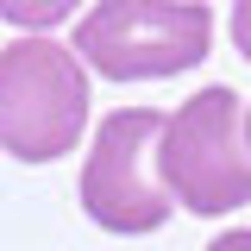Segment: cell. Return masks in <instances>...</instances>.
I'll return each mask as SVG.
<instances>
[{"label":"cell","mask_w":251,"mask_h":251,"mask_svg":"<svg viewBox=\"0 0 251 251\" xmlns=\"http://www.w3.org/2000/svg\"><path fill=\"white\" fill-rule=\"evenodd\" d=\"M88 126V63L31 31L0 50V151L19 163H57Z\"/></svg>","instance_id":"6da1fadb"},{"label":"cell","mask_w":251,"mask_h":251,"mask_svg":"<svg viewBox=\"0 0 251 251\" xmlns=\"http://www.w3.org/2000/svg\"><path fill=\"white\" fill-rule=\"evenodd\" d=\"M157 176L170 201L214 220L251 201V145H245V107L232 88H201L163 120L157 138Z\"/></svg>","instance_id":"7a4b0ae2"},{"label":"cell","mask_w":251,"mask_h":251,"mask_svg":"<svg viewBox=\"0 0 251 251\" xmlns=\"http://www.w3.org/2000/svg\"><path fill=\"white\" fill-rule=\"evenodd\" d=\"M214 13L201 0H94L75 25V57L107 82H163L207 57Z\"/></svg>","instance_id":"3957f363"},{"label":"cell","mask_w":251,"mask_h":251,"mask_svg":"<svg viewBox=\"0 0 251 251\" xmlns=\"http://www.w3.org/2000/svg\"><path fill=\"white\" fill-rule=\"evenodd\" d=\"M157 138H163V113L151 107H120L94 132V151L82 163V214L100 232L120 239H145L170 220V188L157 176Z\"/></svg>","instance_id":"277c9868"},{"label":"cell","mask_w":251,"mask_h":251,"mask_svg":"<svg viewBox=\"0 0 251 251\" xmlns=\"http://www.w3.org/2000/svg\"><path fill=\"white\" fill-rule=\"evenodd\" d=\"M75 6H82V0H0V19L19 25V31H50V25H63Z\"/></svg>","instance_id":"5b68a950"},{"label":"cell","mask_w":251,"mask_h":251,"mask_svg":"<svg viewBox=\"0 0 251 251\" xmlns=\"http://www.w3.org/2000/svg\"><path fill=\"white\" fill-rule=\"evenodd\" d=\"M232 50L251 63V0H232Z\"/></svg>","instance_id":"8992f818"},{"label":"cell","mask_w":251,"mask_h":251,"mask_svg":"<svg viewBox=\"0 0 251 251\" xmlns=\"http://www.w3.org/2000/svg\"><path fill=\"white\" fill-rule=\"evenodd\" d=\"M207 251H251V226H232V232H220Z\"/></svg>","instance_id":"52a82bcc"},{"label":"cell","mask_w":251,"mask_h":251,"mask_svg":"<svg viewBox=\"0 0 251 251\" xmlns=\"http://www.w3.org/2000/svg\"><path fill=\"white\" fill-rule=\"evenodd\" d=\"M245 145H251V107H245Z\"/></svg>","instance_id":"ba28073f"}]
</instances>
